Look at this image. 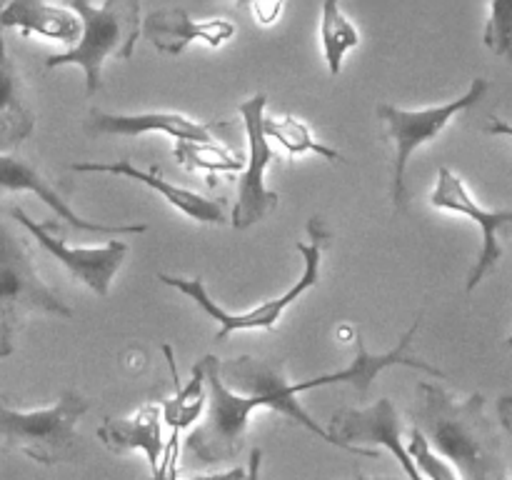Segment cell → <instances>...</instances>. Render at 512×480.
Here are the masks:
<instances>
[{
    "instance_id": "14",
    "label": "cell",
    "mask_w": 512,
    "mask_h": 480,
    "mask_svg": "<svg viewBox=\"0 0 512 480\" xmlns=\"http://www.w3.org/2000/svg\"><path fill=\"white\" fill-rule=\"evenodd\" d=\"M18 190H28L35 193L60 220L70 225L75 230H83V233H95V235H140L148 230V225H105L95 223V220H85L75 213L68 205V198L63 195V190H70V185H58L48 178V175L40 173V168H35V163L20 158L15 153H0V193H18Z\"/></svg>"
},
{
    "instance_id": "17",
    "label": "cell",
    "mask_w": 512,
    "mask_h": 480,
    "mask_svg": "<svg viewBox=\"0 0 512 480\" xmlns=\"http://www.w3.org/2000/svg\"><path fill=\"white\" fill-rule=\"evenodd\" d=\"M145 40H150L155 50L165 55H180L190 43H205L210 48H220L225 40L235 35V25L225 18L193 20L180 5L175 8H158L145 15L143 25Z\"/></svg>"
},
{
    "instance_id": "3",
    "label": "cell",
    "mask_w": 512,
    "mask_h": 480,
    "mask_svg": "<svg viewBox=\"0 0 512 480\" xmlns=\"http://www.w3.org/2000/svg\"><path fill=\"white\" fill-rule=\"evenodd\" d=\"M38 313L75 318L73 308L40 278L28 240L0 220V358L13 353L18 330Z\"/></svg>"
},
{
    "instance_id": "13",
    "label": "cell",
    "mask_w": 512,
    "mask_h": 480,
    "mask_svg": "<svg viewBox=\"0 0 512 480\" xmlns=\"http://www.w3.org/2000/svg\"><path fill=\"white\" fill-rule=\"evenodd\" d=\"M238 130L235 120H223V123H200V120L188 118L183 113H138V115H120L105 113V110L93 108L85 120V133L103 138V135H118V138H135L145 133H165L190 143H230L228 133Z\"/></svg>"
},
{
    "instance_id": "5",
    "label": "cell",
    "mask_w": 512,
    "mask_h": 480,
    "mask_svg": "<svg viewBox=\"0 0 512 480\" xmlns=\"http://www.w3.org/2000/svg\"><path fill=\"white\" fill-rule=\"evenodd\" d=\"M308 233H310V243H295V250L303 255V275L295 280L293 288L285 290L280 298L263 300L260 305H255V308L250 310H243V313H228L225 308H220V305L210 298L200 278L188 280V278H175V275L160 273L158 280H163L165 285H170V288L180 290V293L188 295L190 300H195V303H198L200 308H203L205 313L220 325V330L215 333V343H223L228 335L238 333V330H258V328L273 330L275 325H278V320L283 318L285 310H288L300 295L308 293L313 285H318L320 280V260H323V248L330 240V233L323 228V220L320 218H310Z\"/></svg>"
},
{
    "instance_id": "33",
    "label": "cell",
    "mask_w": 512,
    "mask_h": 480,
    "mask_svg": "<svg viewBox=\"0 0 512 480\" xmlns=\"http://www.w3.org/2000/svg\"><path fill=\"white\" fill-rule=\"evenodd\" d=\"M508 345L512 348V333H510V338H508Z\"/></svg>"
},
{
    "instance_id": "1",
    "label": "cell",
    "mask_w": 512,
    "mask_h": 480,
    "mask_svg": "<svg viewBox=\"0 0 512 480\" xmlns=\"http://www.w3.org/2000/svg\"><path fill=\"white\" fill-rule=\"evenodd\" d=\"M420 405L413 413L435 455L458 470L460 480H505L508 465L493 423L485 415V395L458 400L438 383H418Z\"/></svg>"
},
{
    "instance_id": "22",
    "label": "cell",
    "mask_w": 512,
    "mask_h": 480,
    "mask_svg": "<svg viewBox=\"0 0 512 480\" xmlns=\"http://www.w3.org/2000/svg\"><path fill=\"white\" fill-rule=\"evenodd\" d=\"M320 43H323L325 63H328L330 75H340L345 55L358 48L360 35L358 28L350 23L348 15L343 13L338 0L323 3V18H320Z\"/></svg>"
},
{
    "instance_id": "11",
    "label": "cell",
    "mask_w": 512,
    "mask_h": 480,
    "mask_svg": "<svg viewBox=\"0 0 512 480\" xmlns=\"http://www.w3.org/2000/svg\"><path fill=\"white\" fill-rule=\"evenodd\" d=\"M430 205L438 210H450V213L465 215V218L473 220L475 225L483 233V248H480L478 260H475L473 270L468 275V283L465 290L473 293L495 268L503 260V243H500V235L508 233L512 228V210H485L480 208L478 200L468 193L463 178L455 175L450 168L438 170V183H435L433 195H430Z\"/></svg>"
},
{
    "instance_id": "10",
    "label": "cell",
    "mask_w": 512,
    "mask_h": 480,
    "mask_svg": "<svg viewBox=\"0 0 512 480\" xmlns=\"http://www.w3.org/2000/svg\"><path fill=\"white\" fill-rule=\"evenodd\" d=\"M328 433L338 440L340 450L363 458H378V450L368 445H385L398 458L400 468L410 480H425L400 440L398 413L388 398H380L370 408H340L330 418Z\"/></svg>"
},
{
    "instance_id": "24",
    "label": "cell",
    "mask_w": 512,
    "mask_h": 480,
    "mask_svg": "<svg viewBox=\"0 0 512 480\" xmlns=\"http://www.w3.org/2000/svg\"><path fill=\"white\" fill-rule=\"evenodd\" d=\"M175 160L188 170H205V173H243L245 155L225 143H190L180 140L173 148Z\"/></svg>"
},
{
    "instance_id": "20",
    "label": "cell",
    "mask_w": 512,
    "mask_h": 480,
    "mask_svg": "<svg viewBox=\"0 0 512 480\" xmlns=\"http://www.w3.org/2000/svg\"><path fill=\"white\" fill-rule=\"evenodd\" d=\"M0 28H18L23 35L38 33L68 45V50L80 38V20L73 10L63 5L38 3V0H15L0 5Z\"/></svg>"
},
{
    "instance_id": "16",
    "label": "cell",
    "mask_w": 512,
    "mask_h": 480,
    "mask_svg": "<svg viewBox=\"0 0 512 480\" xmlns=\"http://www.w3.org/2000/svg\"><path fill=\"white\" fill-rule=\"evenodd\" d=\"M70 170L75 173H108V175H123V178L135 180V183H143L145 188H150L153 193L163 195V200H168L173 208H178L180 213L188 215L190 220H198V223L208 225H225L228 223V203L225 198H205V195L195 193V190L180 188V185H173L170 180H165L160 175V170L155 168H138V165L130 163L128 158L113 160V163H73Z\"/></svg>"
},
{
    "instance_id": "19",
    "label": "cell",
    "mask_w": 512,
    "mask_h": 480,
    "mask_svg": "<svg viewBox=\"0 0 512 480\" xmlns=\"http://www.w3.org/2000/svg\"><path fill=\"white\" fill-rule=\"evenodd\" d=\"M98 440L113 453L125 450H143L148 458L150 470H158L160 455H163V408L158 403H148L138 410L135 418L115 420L105 418L98 428Z\"/></svg>"
},
{
    "instance_id": "8",
    "label": "cell",
    "mask_w": 512,
    "mask_h": 480,
    "mask_svg": "<svg viewBox=\"0 0 512 480\" xmlns=\"http://www.w3.org/2000/svg\"><path fill=\"white\" fill-rule=\"evenodd\" d=\"M265 105H268V95L258 93L240 103V118H243L245 138H248V155H245V170L240 173L238 180V198H235V208L230 213V225L235 230H248L250 225L260 223L270 210L278 208V193L265 185V173L273 165H278V153H275L273 143H268L263 133L265 120Z\"/></svg>"
},
{
    "instance_id": "28",
    "label": "cell",
    "mask_w": 512,
    "mask_h": 480,
    "mask_svg": "<svg viewBox=\"0 0 512 480\" xmlns=\"http://www.w3.org/2000/svg\"><path fill=\"white\" fill-rule=\"evenodd\" d=\"M485 133L488 135H505V138H512V123H508V120L498 118V115H493L490 118V123L485 125Z\"/></svg>"
},
{
    "instance_id": "23",
    "label": "cell",
    "mask_w": 512,
    "mask_h": 480,
    "mask_svg": "<svg viewBox=\"0 0 512 480\" xmlns=\"http://www.w3.org/2000/svg\"><path fill=\"white\" fill-rule=\"evenodd\" d=\"M263 133L268 138V143H280L290 155H305L315 153L325 160H333V163H345L343 155L335 148L318 143L310 133L308 125L303 120H298L295 115H283V118H265L263 120Z\"/></svg>"
},
{
    "instance_id": "29",
    "label": "cell",
    "mask_w": 512,
    "mask_h": 480,
    "mask_svg": "<svg viewBox=\"0 0 512 480\" xmlns=\"http://www.w3.org/2000/svg\"><path fill=\"white\" fill-rule=\"evenodd\" d=\"M498 415H500V423H503V428L512 435V395H503V398H500Z\"/></svg>"
},
{
    "instance_id": "4",
    "label": "cell",
    "mask_w": 512,
    "mask_h": 480,
    "mask_svg": "<svg viewBox=\"0 0 512 480\" xmlns=\"http://www.w3.org/2000/svg\"><path fill=\"white\" fill-rule=\"evenodd\" d=\"M88 410L90 400L78 390H65L58 403L43 410L10 408L0 395V440L40 465L68 463L78 445V423Z\"/></svg>"
},
{
    "instance_id": "21",
    "label": "cell",
    "mask_w": 512,
    "mask_h": 480,
    "mask_svg": "<svg viewBox=\"0 0 512 480\" xmlns=\"http://www.w3.org/2000/svg\"><path fill=\"white\" fill-rule=\"evenodd\" d=\"M163 353L170 365V375H173L175 380V395L163 405V420L170 425V430H180V433H183L185 428H190V425L205 413V405H208L205 370L203 363L195 365L193 375H190L188 383L183 385L178 378V370H175L173 348H170V345H163Z\"/></svg>"
},
{
    "instance_id": "26",
    "label": "cell",
    "mask_w": 512,
    "mask_h": 480,
    "mask_svg": "<svg viewBox=\"0 0 512 480\" xmlns=\"http://www.w3.org/2000/svg\"><path fill=\"white\" fill-rule=\"evenodd\" d=\"M178 453H180V430H173L165 440L163 455H160L158 470L153 480H178Z\"/></svg>"
},
{
    "instance_id": "31",
    "label": "cell",
    "mask_w": 512,
    "mask_h": 480,
    "mask_svg": "<svg viewBox=\"0 0 512 480\" xmlns=\"http://www.w3.org/2000/svg\"><path fill=\"white\" fill-rule=\"evenodd\" d=\"M193 480H245V470L243 468H230L223 470V473H210V475H198Z\"/></svg>"
},
{
    "instance_id": "32",
    "label": "cell",
    "mask_w": 512,
    "mask_h": 480,
    "mask_svg": "<svg viewBox=\"0 0 512 480\" xmlns=\"http://www.w3.org/2000/svg\"><path fill=\"white\" fill-rule=\"evenodd\" d=\"M358 480H390V478H365V475H358Z\"/></svg>"
},
{
    "instance_id": "30",
    "label": "cell",
    "mask_w": 512,
    "mask_h": 480,
    "mask_svg": "<svg viewBox=\"0 0 512 480\" xmlns=\"http://www.w3.org/2000/svg\"><path fill=\"white\" fill-rule=\"evenodd\" d=\"M260 465H263V450L255 448L250 453V463L248 470H245V480H260Z\"/></svg>"
},
{
    "instance_id": "25",
    "label": "cell",
    "mask_w": 512,
    "mask_h": 480,
    "mask_svg": "<svg viewBox=\"0 0 512 480\" xmlns=\"http://www.w3.org/2000/svg\"><path fill=\"white\" fill-rule=\"evenodd\" d=\"M485 45L495 55L512 63V3L510 0H495L490 3V18L483 33Z\"/></svg>"
},
{
    "instance_id": "6",
    "label": "cell",
    "mask_w": 512,
    "mask_h": 480,
    "mask_svg": "<svg viewBox=\"0 0 512 480\" xmlns=\"http://www.w3.org/2000/svg\"><path fill=\"white\" fill-rule=\"evenodd\" d=\"M205 388H208V405H205L203 423L188 435L185 448L193 455L195 463L213 468V465L233 463L245 445L250 415L258 408H268L258 395H238L220 378V358L205 355Z\"/></svg>"
},
{
    "instance_id": "12",
    "label": "cell",
    "mask_w": 512,
    "mask_h": 480,
    "mask_svg": "<svg viewBox=\"0 0 512 480\" xmlns=\"http://www.w3.org/2000/svg\"><path fill=\"white\" fill-rule=\"evenodd\" d=\"M15 220L53 255L55 260L68 268V273L73 275L75 280L85 285V288L93 290L95 295L105 298L110 293V285H113L115 273L123 268L125 258H128V243L123 240H108L103 248H70L65 240H60L55 235V223H35L23 208L15 205L10 210Z\"/></svg>"
},
{
    "instance_id": "18",
    "label": "cell",
    "mask_w": 512,
    "mask_h": 480,
    "mask_svg": "<svg viewBox=\"0 0 512 480\" xmlns=\"http://www.w3.org/2000/svg\"><path fill=\"white\" fill-rule=\"evenodd\" d=\"M35 130V113L30 108L20 70L10 58L0 28V153H15Z\"/></svg>"
},
{
    "instance_id": "9",
    "label": "cell",
    "mask_w": 512,
    "mask_h": 480,
    "mask_svg": "<svg viewBox=\"0 0 512 480\" xmlns=\"http://www.w3.org/2000/svg\"><path fill=\"white\" fill-rule=\"evenodd\" d=\"M220 378L228 385L233 393L238 395H258L268 403L270 410L285 415L293 425L310 430L313 435H318L325 443L340 448L338 440L328 433L325 428H320L313 418H310L308 410L300 405L298 395H293L290 383L285 380V363L283 360H263L253 358V355H240L233 360H220Z\"/></svg>"
},
{
    "instance_id": "15",
    "label": "cell",
    "mask_w": 512,
    "mask_h": 480,
    "mask_svg": "<svg viewBox=\"0 0 512 480\" xmlns=\"http://www.w3.org/2000/svg\"><path fill=\"white\" fill-rule=\"evenodd\" d=\"M418 328H420V315L415 318V323L405 330L403 338H400V343L395 345L393 350H388V353H380V355L370 353V350L365 348V340H363V335H360V330H355V338H353L355 340V358L348 368L335 370V373L318 375V378L303 380V383H290V390H293V395H300V393H308V390H318V388H325V385H333V383H350L355 388V393L363 398V395L368 393L370 385H373V380L378 378L380 370L390 368V365H405V368L423 370V373L433 375V378H445V370L435 368V365L425 363V360L415 358V355H408V348H410V343H413Z\"/></svg>"
},
{
    "instance_id": "2",
    "label": "cell",
    "mask_w": 512,
    "mask_h": 480,
    "mask_svg": "<svg viewBox=\"0 0 512 480\" xmlns=\"http://www.w3.org/2000/svg\"><path fill=\"white\" fill-rule=\"evenodd\" d=\"M80 20L78 43L63 53L45 58V68L80 65L85 70V93L95 95L103 80V63L108 58L130 60L135 40L140 35V3L138 0H108L103 5H90L83 0H70L65 5Z\"/></svg>"
},
{
    "instance_id": "34",
    "label": "cell",
    "mask_w": 512,
    "mask_h": 480,
    "mask_svg": "<svg viewBox=\"0 0 512 480\" xmlns=\"http://www.w3.org/2000/svg\"><path fill=\"white\" fill-rule=\"evenodd\" d=\"M510 480H512V478H510Z\"/></svg>"
},
{
    "instance_id": "7",
    "label": "cell",
    "mask_w": 512,
    "mask_h": 480,
    "mask_svg": "<svg viewBox=\"0 0 512 480\" xmlns=\"http://www.w3.org/2000/svg\"><path fill=\"white\" fill-rule=\"evenodd\" d=\"M488 88V80L475 78L470 83L468 93L460 95L458 100H450V103L425 110H403L390 103L375 105V115L385 125V133H388L390 143L395 148L393 185H390V198H393L395 213H408L410 193L408 185H405V173H408V160L413 158L415 150L438 138L455 115L478 105L485 98V93H488Z\"/></svg>"
},
{
    "instance_id": "27",
    "label": "cell",
    "mask_w": 512,
    "mask_h": 480,
    "mask_svg": "<svg viewBox=\"0 0 512 480\" xmlns=\"http://www.w3.org/2000/svg\"><path fill=\"white\" fill-rule=\"evenodd\" d=\"M248 10L255 15L258 23L270 25L280 18V13H283V3H250Z\"/></svg>"
}]
</instances>
